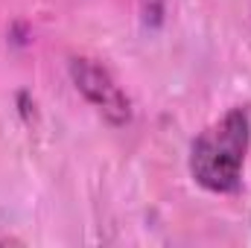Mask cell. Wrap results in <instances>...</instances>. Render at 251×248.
I'll return each instance as SVG.
<instances>
[{
  "label": "cell",
  "instance_id": "6da1fadb",
  "mask_svg": "<svg viewBox=\"0 0 251 248\" xmlns=\"http://www.w3.org/2000/svg\"><path fill=\"white\" fill-rule=\"evenodd\" d=\"M251 143V120L246 108H231L210 123L190 146V175L216 196H231L243 187V167Z\"/></svg>",
  "mask_w": 251,
  "mask_h": 248
},
{
  "label": "cell",
  "instance_id": "7a4b0ae2",
  "mask_svg": "<svg viewBox=\"0 0 251 248\" xmlns=\"http://www.w3.org/2000/svg\"><path fill=\"white\" fill-rule=\"evenodd\" d=\"M70 79L76 91L108 120L111 125H126L131 120V102L123 88L114 82V76L102 64L91 59H73L70 62Z\"/></svg>",
  "mask_w": 251,
  "mask_h": 248
}]
</instances>
